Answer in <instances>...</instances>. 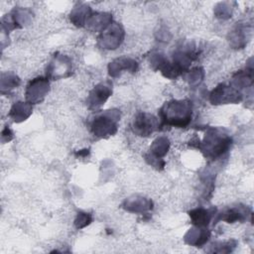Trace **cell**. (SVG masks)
Wrapping results in <instances>:
<instances>
[{"mask_svg": "<svg viewBox=\"0 0 254 254\" xmlns=\"http://www.w3.org/2000/svg\"><path fill=\"white\" fill-rule=\"evenodd\" d=\"M160 126L184 128L190 124L192 117V104L188 99L166 102L159 111Z\"/></svg>", "mask_w": 254, "mask_h": 254, "instance_id": "cell-1", "label": "cell"}, {"mask_svg": "<svg viewBox=\"0 0 254 254\" xmlns=\"http://www.w3.org/2000/svg\"><path fill=\"white\" fill-rule=\"evenodd\" d=\"M231 142V137L226 130L210 127L205 132L202 141L198 142L197 147L206 158L215 160L228 151Z\"/></svg>", "mask_w": 254, "mask_h": 254, "instance_id": "cell-2", "label": "cell"}, {"mask_svg": "<svg viewBox=\"0 0 254 254\" xmlns=\"http://www.w3.org/2000/svg\"><path fill=\"white\" fill-rule=\"evenodd\" d=\"M120 120L118 109H109L95 115L90 123V131L98 138L112 136L117 131V123Z\"/></svg>", "mask_w": 254, "mask_h": 254, "instance_id": "cell-3", "label": "cell"}, {"mask_svg": "<svg viewBox=\"0 0 254 254\" xmlns=\"http://www.w3.org/2000/svg\"><path fill=\"white\" fill-rule=\"evenodd\" d=\"M242 99L240 90L226 83H220L209 93V101L211 104H228L238 103Z\"/></svg>", "mask_w": 254, "mask_h": 254, "instance_id": "cell-4", "label": "cell"}, {"mask_svg": "<svg viewBox=\"0 0 254 254\" xmlns=\"http://www.w3.org/2000/svg\"><path fill=\"white\" fill-rule=\"evenodd\" d=\"M72 64L68 57L56 54L47 66V77L49 79H61L71 74Z\"/></svg>", "mask_w": 254, "mask_h": 254, "instance_id": "cell-5", "label": "cell"}, {"mask_svg": "<svg viewBox=\"0 0 254 254\" xmlns=\"http://www.w3.org/2000/svg\"><path fill=\"white\" fill-rule=\"evenodd\" d=\"M49 90H50L49 78L44 76L36 77L32 79L26 87V91H25L26 100L30 104H38L45 99Z\"/></svg>", "mask_w": 254, "mask_h": 254, "instance_id": "cell-6", "label": "cell"}, {"mask_svg": "<svg viewBox=\"0 0 254 254\" xmlns=\"http://www.w3.org/2000/svg\"><path fill=\"white\" fill-rule=\"evenodd\" d=\"M160 121L152 114L139 112L135 115L132 122V130L138 136L147 137L159 129Z\"/></svg>", "mask_w": 254, "mask_h": 254, "instance_id": "cell-7", "label": "cell"}, {"mask_svg": "<svg viewBox=\"0 0 254 254\" xmlns=\"http://www.w3.org/2000/svg\"><path fill=\"white\" fill-rule=\"evenodd\" d=\"M124 39V30L117 24L112 23L109 25L99 36L98 45L102 49L106 50H115L117 49Z\"/></svg>", "mask_w": 254, "mask_h": 254, "instance_id": "cell-8", "label": "cell"}, {"mask_svg": "<svg viewBox=\"0 0 254 254\" xmlns=\"http://www.w3.org/2000/svg\"><path fill=\"white\" fill-rule=\"evenodd\" d=\"M112 93V82L109 80H104L96 84L93 89L89 92L86 104L89 109L96 110L102 106L105 101L109 98Z\"/></svg>", "mask_w": 254, "mask_h": 254, "instance_id": "cell-9", "label": "cell"}, {"mask_svg": "<svg viewBox=\"0 0 254 254\" xmlns=\"http://www.w3.org/2000/svg\"><path fill=\"white\" fill-rule=\"evenodd\" d=\"M138 68V63L131 58H119L112 61L108 64V73L112 77L120 75L123 70L130 71L132 73L136 72Z\"/></svg>", "mask_w": 254, "mask_h": 254, "instance_id": "cell-10", "label": "cell"}, {"mask_svg": "<svg viewBox=\"0 0 254 254\" xmlns=\"http://www.w3.org/2000/svg\"><path fill=\"white\" fill-rule=\"evenodd\" d=\"M250 214V210L248 209L247 206L244 205H239V206H234L231 208H226L222 210L220 213L216 214V218L214 221L218 220H223L228 223H233L236 221H244L247 219V216Z\"/></svg>", "mask_w": 254, "mask_h": 254, "instance_id": "cell-11", "label": "cell"}, {"mask_svg": "<svg viewBox=\"0 0 254 254\" xmlns=\"http://www.w3.org/2000/svg\"><path fill=\"white\" fill-rule=\"evenodd\" d=\"M210 237V231L206 227L193 226L185 235V242L194 247L203 246Z\"/></svg>", "mask_w": 254, "mask_h": 254, "instance_id": "cell-12", "label": "cell"}, {"mask_svg": "<svg viewBox=\"0 0 254 254\" xmlns=\"http://www.w3.org/2000/svg\"><path fill=\"white\" fill-rule=\"evenodd\" d=\"M122 206L129 212L143 213L153 208V202L149 198L140 195H133L125 199Z\"/></svg>", "mask_w": 254, "mask_h": 254, "instance_id": "cell-13", "label": "cell"}, {"mask_svg": "<svg viewBox=\"0 0 254 254\" xmlns=\"http://www.w3.org/2000/svg\"><path fill=\"white\" fill-rule=\"evenodd\" d=\"M214 213H215V208L206 209L203 207H197L189 211V215L190 217L191 222L195 226H201V227H206L209 224Z\"/></svg>", "mask_w": 254, "mask_h": 254, "instance_id": "cell-14", "label": "cell"}, {"mask_svg": "<svg viewBox=\"0 0 254 254\" xmlns=\"http://www.w3.org/2000/svg\"><path fill=\"white\" fill-rule=\"evenodd\" d=\"M32 104L29 102H23L18 101L16 102L10 109L9 117L16 123H20L24 120H26L31 114H32Z\"/></svg>", "mask_w": 254, "mask_h": 254, "instance_id": "cell-15", "label": "cell"}, {"mask_svg": "<svg viewBox=\"0 0 254 254\" xmlns=\"http://www.w3.org/2000/svg\"><path fill=\"white\" fill-rule=\"evenodd\" d=\"M253 82V67L250 64L249 67H246L244 70L237 71L231 80V85L237 88L238 90L245 88L247 86H250Z\"/></svg>", "mask_w": 254, "mask_h": 254, "instance_id": "cell-16", "label": "cell"}, {"mask_svg": "<svg viewBox=\"0 0 254 254\" xmlns=\"http://www.w3.org/2000/svg\"><path fill=\"white\" fill-rule=\"evenodd\" d=\"M111 22L112 17L109 13H92L86 25L93 31L103 32L109 25H111Z\"/></svg>", "mask_w": 254, "mask_h": 254, "instance_id": "cell-17", "label": "cell"}, {"mask_svg": "<svg viewBox=\"0 0 254 254\" xmlns=\"http://www.w3.org/2000/svg\"><path fill=\"white\" fill-rule=\"evenodd\" d=\"M91 15L92 12L89 6L80 5L70 12V21L76 27H83L87 24Z\"/></svg>", "mask_w": 254, "mask_h": 254, "instance_id": "cell-18", "label": "cell"}, {"mask_svg": "<svg viewBox=\"0 0 254 254\" xmlns=\"http://www.w3.org/2000/svg\"><path fill=\"white\" fill-rule=\"evenodd\" d=\"M169 148H170L169 139L167 137L160 136L153 141L150 147L149 155L157 159H162L168 153Z\"/></svg>", "mask_w": 254, "mask_h": 254, "instance_id": "cell-19", "label": "cell"}, {"mask_svg": "<svg viewBox=\"0 0 254 254\" xmlns=\"http://www.w3.org/2000/svg\"><path fill=\"white\" fill-rule=\"evenodd\" d=\"M247 35H248V30L247 28L245 29L244 26L242 25H237L230 34V44L232 47L239 49L245 46L247 42Z\"/></svg>", "mask_w": 254, "mask_h": 254, "instance_id": "cell-20", "label": "cell"}, {"mask_svg": "<svg viewBox=\"0 0 254 254\" xmlns=\"http://www.w3.org/2000/svg\"><path fill=\"white\" fill-rule=\"evenodd\" d=\"M20 84V78L13 72H3L1 74V91L9 92Z\"/></svg>", "mask_w": 254, "mask_h": 254, "instance_id": "cell-21", "label": "cell"}, {"mask_svg": "<svg viewBox=\"0 0 254 254\" xmlns=\"http://www.w3.org/2000/svg\"><path fill=\"white\" fill-rule=\"evenodd\" d=\"M235 246H236V242L233 240H229L225 242H216L212 244L211 252L227 253V252H231Z\"/></svg>", "mask_w": 254, "mask_h": 254, "instance_id": "cell-22", "label": "cell"}, {"mask_svg": "<svg viewBox=\"0 0 254 254\" xmlns=\"http://www.w3.org/2000/svg\"><path fill=\"white\" fill-rule=\"evenodd\" d=\"M203 75H204V72L201 67H194L188 72L187 79L189 80L190 84L197 85L202 80Z\"/></svg>", "mask_w": 254, "mask_h": 254, "instance_id": "cell-23", "label": "cell"}, {"mask_svg": "<svg viewBox=\"0 0 254 254\" xmlns=\"http://www.w3.org/2000/svg\"><path fill=\"white\" fill-rule=\"evenodd\" d=\"M91 221H92V216L90 213L78 212L74 219V225L77 229H80L87 226Z\"/></svg>", "mask_w": 254, "mask_h": 254, "instance_id": "cell-24", "label": "cell"}, {"mask_svg": "<svg viewBox=\"0 0 254 254\" xmlns=\"http://www.w3.org/2000/svg\"><path fill=\"white\" fill-rule=\"evenodd\" d=\"M219 5L221 6V8H216L215 9L216 17L221 18V19H227V18L231 17V14H232L231 7L226 6L227 5L226 2L225 3H220Z\"/></svg>", "mask_w": 254, "mask_h": 254, "instance_id": "cell-25", "label": "cell"}, {"mask_svg": "<svg viewBox=\"0 0 254 254\" xmlns=\"http://www.w3.org/2000/svg\"><path fill=\"white\" fill-rule=\"evenodd\" d=\"M13 137V133L10 130V128L6 127L3 131H2V142H7L10 141Z\"/></svg>", "mask_w": 254, "mask_h": 254, "instance_id": "cell-26", "label": "cell"}]
</instances>
